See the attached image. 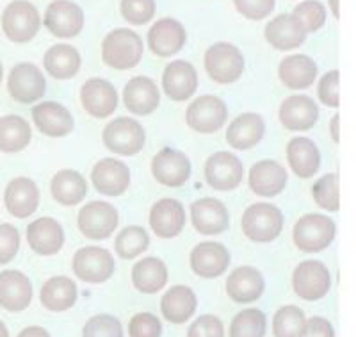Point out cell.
Wrapping results in <instances>:
<instances>
[{"instance_id": "680465c9", "label": "cell", "mask_w": 356, "mask_h": 337, "mask_svg": "<svg viewBox=\"0 0 356 337\" xmlns=\"http://www.w3.org/2000/svg\"><path fill=\"white\" fill-rule=\"evenodd\" d=\"M2 79H4V66L0 63V82H2Z\"/></svg>"}, {"instance_id": "ee69618b", "label": "cell", "mask_w": 356, "mask_h": 337, "mask_svg": "<svg viewBox=\"0 0 356 337\" xmlns=\"http://www.w3.org/2000/svg\"><path fill=\"white\" fill-rule=\"evenodd\" d=\"M292 15L303 25L307 34L319 31L326 24V17H328L326 8H324V4H321L319 0H305V2L296 6Z\"/></svg>"}, {"instance_id": "d6986e66", "label": "cell", "mask_w": 356, "mask_h": 337, "mask_svg": "<svg viewBox=\"0 0 356 337\" xmlns=\"http://www.w3.org/2000/svg\"><path fill=\"white\" fill-rule=\"evenodd\" d=\"M191 268L203 279H216L221 276L230 266V253L227 246L214 241H203L193 248L189 257Z\"/></svg>"}, {"instance_id": "ba28073f", "label": "cell", "mask_w": 356, "mask_h": 337, "mask_svg": "<svg viewBox=\"0 0 356 337\" xmlns=\"http://www.w3.org/2000/svg\"><path fill=\"white\" fill-rule=\"evenodd\" d=\"M114 269V257L106 248L84 246L73 256V273L88 284L107 282L113 276Z\"/></svg>"}, {"instance_id": "f5cc1de1", "label": "cell", "mask_w": 356, "mask_h": 337, "mask_svg": "<svg viewBox=\"0 0 356 337\" xmlns=\"http://www.w3.org/2000/svg\"><path fill=\"white\" fill-rule=\"evenodd\" d=\"M301 337H335L333 327L328 320L314 316L305 321V329Z\"/></svg>"}, {"instance_id": "9f6ffc18", "label": "cell", "mask_w": 356, "mask_h": 337, "mask_svg": "<svg viewBox=\"0 0 356 337\" xmlns=\"http://www.w3.org/2000/svg\"><path fill=\"white\" fill-rule=\"evenodd\" d=\"M330 9H332V15L335 18H340V9H339V0H328Z\"/></svg>"}, {"instance_id": "484cf974", "label": "cell", "mask_w": 356, "mask_h": 337, "mask_svg": "<svg viewBox=\"0 0 356 337\" xmlns=\"http://www.w3.org/2000/svg\"><path fill=\"white\" fill-rule=\"evenodd\" d=\"M287 180L289 175L285 168L271 159L259 161L250 170L251 191L264 198H273V196L280 195L287 186Z\"/></svg>"}, {"instance_id": "74e56055", "label": "cell", "mask_w": 356, "mask_h": 337, "mask_svg": "<svg viewBox=\"0 0 356 337\" xmlns=\"http://www.w3.org/2000/svg\"><path fill=\"white\" fill-rule=\"evenodd\" d=\"M50 191L56 202L61 205H77L88 195V182L79 171L61 170L54 175L50 182Z\"/></svg>"}, {"instance_id": "ab89813d", "label": "cell", "mask_w": 356, "mask_h": 337, "mask_svg": "<svg viewBox=\"0 0 356 337\" xmlns=\"http://www.w3.org/2000/svg\"><path fill=\"white\" fill-rule=\"evenodd\" d=\"M148 246H150V236L145 228L138 227V225H130V227L123 228L114 241L116 253L122 259H136L143 252H146Z\"/></svg>"}, {"instance_id": "ac0fdd59", "label": "cell", "mask_w": 356, "mask_h": 337, "mask_svg": "<svg viewBox=\"0 0 356 337\" xmlns=\"http://www.w3.org/2000/svg\"><path fill=\"white\" fill-rule=\"evenodd\" d=\"M162 88L173 102L189 100L198 90V72L189 61H171L162 73Z\"/></svg>"}, {"instance_id": "6da1fadb", "label": "cell", "mask_w": 356, "mask_h": 337, "mask_svg": "<svg viewBox=\"0 0 356 337\" xmlns=\"http://www.w3.org/2000/svg\"><path fill=\"white\" fill-rule=\"evenodd\" d=\"M145 45L132 29H114L102 41V59L114 70H130L141 63Z\"/></svg>"}, {"instance_id": "e575fe53", "label": "cell", "mask_w": 356, "mask_h": 337, "mask_svg": "<svg viewBox=\"0 0 356 337\" xmlns=\"http://www.w3.org/2000/svg\"><path fill=\"white\" fill-rule=\"evenodd\" d=\"M77 284L68 276H52L41 288V305L52 313H65L77 301Z\"/></svg>"}, {"instance_id": "7bdbcfd3", "label": "cell", "mask_w": 356, "mask_h": 337, "mask_svg": "<svg viewBox=\"0 0 356 337\" xmlns=\"http://www.w3.org/2000/svg\"><path fill=\"white\" fill-rule=\"evenodd\" d=\"M312 196L317 205L330 212H337L340 209L339 195V175L326 173L312 186Z\"/></svg>"}, {"instance_id": "8fae6325", "label": "cell", "mask_w": 356, "mask_h": 337, "mask_svg": "<svg viewBox=\"0 0 356 337\" xmlns=\"http://www.w3.org/2000/svg\"><path fill=\"white\" fill-rule=\"evenodd\" d=\"M8 91L13 100L20 104H34L41 100L47 91V79L33 63H20L13 66L8 77Z\"/></svg>"}, {"instance_id": "816d5d0a", "label": "cell", "mask_w": 356, "mask_h": 337, "mask_svg": "<svg viewBox=\"0 0 356 337\" xmlns=\"http://www.w3.org/2000/svg\"><path fill=\"white\" fill-rule=\"evenodd\" d=\"M187 337H225V327L219 318L205 314L189 327Z\"/></svg>"}, {"instance_id": "bcb514c9", "label": "cell", "mask_w": 356, "mask_h": 337, "mask_svg": "<svg viewBox=\"0 0 356 337\" xmlns=\"http://www.w3.org/2000/svg\"><path fill=\"white\" fill-rule=\"evenodd\" d=\"M82 337H123L122 323L111 314H97L84 325Z\"/></svg>"}, {"instance_id": "11a10c76", "label": "cell", "mask_w": 356, "mask_h": 337, "mask_svg": "<svg viewBox=\"0 0 356 337\" xmlns=\"http://www.w3.org/2000/svg\"><path fill=\"white\" fill-rule=\"evenodd\" d=\"M339 120H340V116H339V114H335V116L332 118V122H330V132H332V138H333V141H335V143L340 141Z\"/></svg>"}, {"instance_id": "83f0119b", "label": "cell", "mask_w": 356, "mask_h": 337, "mask_svg": "<svg viewBox=\"0 0 356 337\" xmlns=\"http://www.w3.org/2000/svg\"><path fill=\"white\" fill-rule=\"evenodd\" d=\"M267 43L276 50L298 49L307 40V31L294 15H278L266 25L264 31Z\"/></svg>"}, {"instance_id": "f6af8a7d", "label": "cell", "mask_w": 356, "mask_h": 337, "mask_svg": "<svg viewBox=\"0 0 356 337\" xmlns=\"http://www.w3.org/2000/svg\"><path fill=\"white\" fill-rule=\"evenodd\" d=\"M120 11L129 24L145 25L155 17L157 4L155 0H122Z\"/></svg>"}, {"instance_id": "ffe728a7", "label": "cell", "mask_w": 356, "mask_h": 337, "mask_svg": "<svg viewBox=\"0 0 356 337\" xmlns=\"http://www.w3.org/2000/svg\"><path fill=\"white\" fill-rule=\"evenodd\" d=\"M187 41L186 27L175 18L157 20L148 31V45L159 57H171L184 49Z\"/></svg>"}, {"instance_id": "3957f363", "label": "cell", "mask_w": 356, "mask_h": 337, "mask_svg": "<svg viewBox=\"0 0 356 337\" xmlns=\"http://www.w3.org/2000/svg\"><path fill=\"white\" fill-rule=\"evenodd\" d=\"M41 29V17L36 6L29 0H13L2 13V31L13 43H29Z\"/></svg>"}, {"instance_id": "2e32d148", "label": "cell", "mask_w": 356, "mask_h": 337, "mask_svg": "<svg viewBox=\"0 0 356 337\" xmlns=\"http://www.w3.org/2000/svg\"><path fill=\"white\" fill-rule=\"evenodd\" d=\"M191 219L196 230L205 236H216L230 227V214L221 200L200 198L191 203Z\"/></svg>"}, {"instance_id": "1f68e13d", "label": "cell", "mask_w": 356, "mask_h": 337, "mask_svg": "<svg viewBox=\"0 0 356 337\" xmlns=\"http://www.w3.org/2000/svg\"><path fill=\"white\" fill-rule=\"evenodd\" d=\"M317 65L312 57L296 54L282 59L278 66V77L285 88L291 90H307L317 79Z\"/></svg>"}, {"instance_id": "b9f144b4", "label": "cell", "mask_w": 356, "mask_h": 337, "mask_svg": "<svg viewBox=\"0 0 356 337\" xmlns=\"http://www.w3.org/2000/svg\"><path fill=\"white\" fill-rule=\"evenodd\" d=\"M266 329V314L259 309H246L232 321L230 337H264Z\"/></svg>"}, {"instance_id": "f35d334b", "label": "cell", "mask_w": 356, "mask_h": 337, "mask_svg": "<svg viewBox=\"0 0 356 337\" xmlns=\"http://www.w3.org/2000/svg\"><path fill=\"white\" fill-rule=\"evenodd\" d=\"M33 139V130L25 118L18 114H8L0 118V152L17 154L25 150Z\"/></svg>"}, {"instance_id": "5bb4252c", "label": "cell", "mask_w": 356, "mask_h": 337, "mask_svg": "<svg viewBox=\"0 0 356 337\" xmlns=\"http://www.w3.org/2000/svg\"><path fill=\"white\" fill-rule=\"evenodd\" d=\"M152 173L159 184L166 187H180L191 177V161L182 152L162 148L152 161Z\"/></svg>"}, {"instance_id": "9c48e42d", "label": "cell", "mask_w": 356, "mask_h": 337, "mask_svg": "<svg viewBox=\"0 0 356 337\" xmlns=\"http://www.w3.org/2000/svg\"><path fill=\"white\" fill-rule=\"evenodd\" d=\"M228 118L227 104L214 95H203L189 104L186 122L200 134H214L225 125Z\"/></svg>"}, {"instance_id": "9a60e30c", "label": "cell", "mask_w": 356, "mask_h": 337, "mask_svg": "<svg viewBox=\"0 0 356 337\" xmlns=\"http://www.w3.org/2000/svg\"><path fill=\"white\" fill-rule=\"evenodd\" d=\"M91 182L100 195L120 196L130 186V170L120 159H102L91 171Z\"/></svg>"}, {"instance_id": "8d00e7d4", "label": "cell", "mask_w": 356, "mask_h": 337, "mask_svg": "<svg viewBox=\"0 0 356 337\" xmlns=\"http://www.w3.org/2000/svg\"><path fill=\"white\" fill-rule=\"evenodd\" d=\"M132 284L145 295H155L168 284V268L157 257H145L132 268Z\"/></svg>"}, {"instance_id": "603a6c76", "label": "cell", "mask_w": 356, "mask_h": 337, "mask_svg": "<svg viewBox=\"0 0 356 337\" xmlns=\"http://www.w3.org/2000/svg\"><path fill=\"white\" fill-rule=\"evenodd\" d=\"M4 205L15 218H29L38 211L40 205V189L36 182L29 177H17L6 186Z\"/></svg>"}, {"instance_id": "e0dca14e", "label": "cell", "mask_w": 356, "mask_h": 337, "mask_svg": "<svg viewBox=\"0 0 356 337\" xmlns=\"http://www.w3.org/2000/svg\"><path fill=\"white\" fill-rule=\"evenodd\" d=\"M81 102L93 118H107L118 107V91L106 79H89L81 88Z\"/></svg>"}, {"instance_id": "5b68a950", "label": "cell", "mask_w": 356, "mask_h": 337, "mask_svg": "<svg viewBox=\"0 0 356 337\" xmlns=\"http://www.w3.org/2000/svg\"><path fill=\"white\" fill-rule=\"evenodd\" d=\"M335 234V221L330 216L305 214L294 225L292 237H294L296 246L300 248L301 252L317 253L326 250L333 243Z\"/></svg>"}, {"instance_id": "7a4b0ae2", "label": "cell", "mask_w": 356, "mask_h": 337, "mask_svg": "<svg viewBox=\"0 0 356 337\" xmlns=\"http://www.w3.org/2000/svg\"><path fill=\"white\" fill-rule=\"evenodd\" d=\"M241 225L248 240L255 243H271L282 234L284 214L273 203L257 202L244 211Z\"/></svg>"}, {"instance_id": "30bf717a", "label": "cell", "mask_w": 356, "mask_h": 337, "mask_svg": "<svg viewBox=\"0 0 356 337\" xmlns=\"http://www.w3.org/2000/svg\"><path fill=\"white\" fill-rule=\"evenodd\" d=\"M294 292L301 300L316 301L328 295L332 275L321 260H303L292 275Z\"/></svg>"}, {"instance_id": "44dd1931", "label": "cell", "mask_w": 356, "mask_h": 337, "mask_svg": "<svg viewBox=\"0 0 356 337\" xmlns=\"http://www.w3.org/2000/svg\"><path fill=\"white\" fill-rule=\"evenodd\" d=\"M33 301V284L18 269L0 272V307L9 313L25 311Z\"/></svg>"}, {"instance_id": "f907efd6", "label": "cell", "mask_w": 356, "mask_h": 337, "mask_svg": "<svg viewBox=\"0 0 356 337\" xmlns=\"http://www.w3.org/2000/svg\"><path fill=\"white\" fill-rule=\"evenodd\" d=\"M339 84H340L339 70H332V72H328L323 79H321L319 88H317V95H319V100L323 102L324 106H328V107L340 106Z\"/></svg>"}, {"instance_id": "6f0895ef", "label": "cell", "mask_w": 356, "mask_h": 337, "mask_svg": "<svg viewBox=\"0 0 356 337\" xmlns=\"http://www.w3.org/2000/svg\"><path fill=\"white\" fill-rule=\"evenodd\" d=\"M0 337H9V330L4 325V321H0Z\"/></svg>"}, {"instance_id": "277c9868", "label": "cell", "mask_w": 356, "mask_h": 337, "mask_svg": "<svg viewBox=\"0 0 356 337\" xmlns=\"http://www.w3.org/2000/svg\"><path fill=\"white\" fill-rule=\"evenodd\" d=\"M205 72L218 84H232L239 81L244 72V56L239 49L227 41H219L205 52Z\"/></svg>"}, {"instance_id": "7402d4cb", "label": "cell", "mask_w": 356, "mask_h": 337, "mask_svg": "<svg viewBox=\"0 0 356 337\" xmlns=\"http://www.w3.org/2000/svg\"><path fill=\"white\" fill-rule=\"evenodd\" d=\"M150 227L161 240L177 237L186 227V209L175 198L157 200L150 211Z\"/></svg>"}, {"instance_id": "f546056e", "label": "cell", "mask_w": 356, "mask_h": 337, "mask_svg": "<svg viewBox=\"0 0 356 337\" xmlns=\"http://www.w3.org/2000/svg\"><path fill=\"white\" fill-rule=\"evenodd\" d=\"M266 282L262 273L251 266H241L228 275L227 295L237 304H250L262 297Z\"/></svg>"}, {"instance_id": "4fadbf2b", "label": "cell", "mask_w": 356, "mask_h": 337, "mask_svg": "<svg viewBox=\"0 0 356 337\" xmlns=\"http://www.w3.org/2000/svg\"><path fill=\"white\" fill-rule=\"evenodd\" d=\"M203 173H205V180L211 187L218 191H232L243 182L244 166L235 154L216 152L207 159Z\"/></svg>"}, {"instance_id": "d4e9b609", "label": "cell", "mask_w": 356, "mask_h": 337, "mask_svg": "<svg viewBox=\"0 0 356 337\" xmlns=\"http://www.w3.org/2000/svg\"><path fill=\"white\" fill-rule=\"evenodd\" d=\"M123 102L129 113L138 114V116H148L154 113L161 104V93L150 77L138 75L127 82L123 90Z\"/></svg>"}, {"instance_id": "db71d44e", "label": "cell", "mask_w": 356, "mask_h": 337, "mask_svg": "<svg viewBox=\"0 0 356 337\" xmlns=\"http://www.w3.org/2000/svg\"><path fill=\"white\" fill-rule=\"evenodd\" d=\"M18 337H50V334L41 327H27L18 334Z\"/></svg>"}, {"instance_id": "7c38bea8", "label": "cell", "mask_w": 356, "mask_h": 337, "mask_svg": "<svg viewBox=\"0 0 356 337\" xmlns=\"http://www.w3.org/2000/svg\"><path fill=\"white\" fill-rule=\"evenodd\" d=\"M44 27L61 40H70L84 29V11L72 0H54L44 11Z\"/></svg>"}, {"instance_id": "cb8c5ba5", "label": "cell", "mask_w": 356, "mask_h": 337, "mask_svg": "<svg viewBox=\"0 0 356 337\" xmlns=\"http://www.w3.org/2000/svg\"><path fill=\"white\" fill-rule=\"evenodd\" d=\"M34 125L41 134L49 138H65L73 130V116L63 104L57 102H41L33 107Z\"/></svg>"}, {"instance_id": "c3c4849f", "label": "cell", "mask_w": 356, "mask_h": 337, "mask_svg": "<svg viewBox=\"0 0 356 337\" xmlns=\"http://www.w3.org/2000/svg\"><path fill=\"white\" fill-rule=\"evenodd\" d=\"M20 250V232L9 224H0V265H8Z\"/></svg>"}, {"instance_id": "d590c367", "label": "cell", "mask_w": 356, "mask_h": 337, "mask_svg": "<svg viewBox=\"0 0 356 337\" xmlns=\"http://www.w3.org/2000/svg\"><path fill=\"white\" fill-rule=\"evenodd\" d=\"M44 70L52 75L54 79L66 81V79L75 77L81 70L82 57L79 50L66 43H57L50 47L43 57Z\"/></svg>"}, {"instance_id": "4316f807", "label": "cell", "mask_w": 356, "mask_h": 337, "mask_svg": "<svg viewBox=\"0 0 356 337\" xmlns=\"http://www.w3.org/2000/svg\"><path fill=\"white\" fill-rule=\"evenodd\" d=\"M278 114L287 130H310L319 120V106L307 95H292L282 102Z\"/></svg>"}, {"instance_id": "7dc6e473", "label": "cell", "mask_w": 356, "mask_h": 337, "mask_svg": "<svg viewBox=\"0 0 356 337\" xmlns=\"http://www.w3.org/2000/svg\"><path fill=\"white\" fill-rule=\"evenodd\" d=\"M161 320L150 313L136 314L129 323L130 337H161Z\"/></svg>"}, {"instance_id": "8992f818", "label": "cell", "mask_w": 356, "mask_h": 337, "mask_svg": "<svg viewBox=\"0 0 356 337\" xmlns=\"http://www.w3.org/2000/svg\"><path fill=\"white\" fill-rule=\"evenodd\" d=\"M102 139L111 152L130 157V155H136L143 150L146 132L138 120L122 116V118H116L107 123Z\"/></svg>"}, {"instance_id": "f1b7e54d", "label": "cell", "mask_w": 356, "mask_h": 337, "mask_svg": "<svg viewBox=\"0 0 356 337\" xmlns=\"http://www.w3.org/2000/svg\"><path fill=\"white\" fill-rule=\"evenodd\" d=\"M27 243L40 256H54L65 244L63 225L54 218H38L27 227Z\"/></svg>"}, {"instance_id": "52a82bcc", "label": "cell", "mask_w": 356, "mask_h": 337, "mask_svg": "<svg viewBox=\"0 0 356 337\" xmlns=\"http://www.w3.org/2000/svg\"><path fill=\"white\" fill-rule=\"evenodd\" d=\"M118 221H120V216H118L116 207L102 200L86 203L77 216V225L82 236L93 241H104L113 236Z\"/></svg>"}, {"instance_id": "836d02e7", "label": "cell", "mask_w": 356, "mask_h": 337, "mask_svg": "<svg viewBox=\"0 0 356 337\" xmlns=\"http://www.w3.org/2000/svg\"><path fill=\"white\" fill-rule=\"evenodd\" d=\"M196 307H198V298L195 291L187 285H175L161 300L162 316L175 325L186 323L196 313Z\"/></svg>"}, {"instance_id": "4dcf8cb0", "label": "cell", "mask_w": 356, "mask_h": 337, "mask_svg": "<svg viewBox=\"0 0 356 337\" xmlns=\"http://www.w3.org/2000/svg\"><path fill=\"white\" fill-rule=\"evenodd\" d=\"M266 134V123L257 113H244L227 129V141L235 150H250L259 145Z\"/></svg>"}, {"instance_id": "60d3db41", "label": "cell", "mask_w": 356, "mask_h": 337, "mask_svg": "<svg viewBox=\"0 0 356 337\" xmlns=\"http://www.w3.org/2000/svg\"><path fill=\"white\" fill-rule=\"evenodd\" d=\"M305 313L296 305H285L273 318L275 337H301L305 329Z\"/></svg>"}, {"instance_id": "d6a6232c", "label": "cell", "mask_w": 356, "mask_h": 337, "mask_svg": "<svg viewBox=\"0 0 356 337\" xmlns=\"http://www.w3.org/2000/svg\"><path fill=\"white\" fill-rule=\"evenodd\" d=\"M287 161L300 179H310L319 171L321 152L308 138H294L287 145Z\"/></svg>"}, {"instance_id": "681fc988", "label": "cell", "mask_w": 356, "mask_h": 337, "mask_svg": "<svg viewBox=\"0 0 356 337\" xmlns=\"http://www.w3.org/2000/svg\"><path fill=\"white\" fill-rule=\"evenodd\" d=\"M234 4L248 20H264L275 11L276 0H234Z\"/></svg>"}]
</instances>
